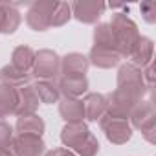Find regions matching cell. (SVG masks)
<instances>
[{
    "instance_id": "obj_17",
    "label": "cell",
    "mask_w": 156,
    "mask_h": 156,
    "mask_svg": "<svg viewBox=\"0 0 156 156\" xmlns=\"http://www.w3.org/2000/svg\"><path fill=\"white\" fill-rule=\"evenodd\" d=\"M59 114L66 123H75V121H85V107L83 99H68L62 98L59 101Z\"/></svg>"
},
{
    "instance_id": "obj_18",
    "label": "cell",
    "mask_w": 156,
    "mask_h": 156,
    "mask_svg": "<svg viewBox=\"0 0 156 156\" xmlns=\"http://www.w3.org/2000/svg\"><path fill=\"white\" fill-rule=\"evenodd\" d=\"M0 85H8L13 88L26 87V85H30V73L17 70L11 64H6L0 68Z\"/></svg>"
},
{
    "instance_id": "obj_25",
    "label": "cell",
    "mask_w": 156,
    "mask_h": 156,
    "mask_svg": "<svg viewBox=\"0 0 156 156\" xmlns=\"http://www.w3.org/2000/svg\"><path fill=\"white\" fill-rule=\"evenodd\" d=\"M72 151H73L75 156H98V152H99V141H98V138L90 132L79 145L73 147Z\"/></svg>"
},
{
    "instance_id": "obj_27",
    "label": "cell",
    "mask_w": 156,
    "mask_h": 156,
    "mask_svg": "<svg viewBox=\"0 0 156 156\" xmlns=\"http://www.w3.org/2000/svg\"><path fill=\"white\" fill-rule=\"evenodd\" d=\"M13 138H15L13 127L6 121H0V149H11Z\"/></svg>"
},
{
    "instance_id": "obj_13",
    "label": "cell",
    "mask_w": 156,
    "mask_h": 156,
    "mask_svg": "<svg viewBox=\"0 0 156 156\" xmlns=\"http://www.w3.org/2000/svg\"><path fill=\"white\" fill-rule=\"evenodd\" d=\"M90 134V129L85 121H75V123H64L61 130V141L64 147L73 149L77 147L87 136Z\"/></svg>"
},
{
    "instance_id": "obj_16",
    "label": "cell",
    "mask_w": 156,
    "mask_h": 156,
    "mask_svg": "<svg viewBox=\"0 0 156 156\" xmlns=\"http://www.w3.org/2000/svg\"><path fill=\"white\" fill-rule=\"evenodd\" d=\"M22 22V17L17 9L15 4L0 2V33L2 35H11L19 30Z\"/></svg>"
},
{
    "instance_id": "obj_19",
    "label": "cell",
    "mask_w": 156,
    "mask_h": 156,
    "mask_svg": "<svg viewBox=\"0 0 156 156\" xmlns=\"http://www.w3.org/2000/svg\"><path fill=\"white\" fill-rule=\"evenodd\" d=\"M44 119L37 114H30V116H20L17 118V125L15 130L17 134H35V136H42L44 134Z\"/></svg>"
},
{
    "instance_id": "obj_3",
    "label": "cell",
    "mask_w": 156,
    "mask_h": 156,
    "mask_svg": "<svg viewBox=\"0 0 156 156\" xmlns=\"http://www.w3.org/2000/svg\"><path fill=\"white\" fill-rule=\"evenodd\" d=\"M129 123H130V127L138 129L149 143L156 141V138H154V130H156V110H154L152 101H145V99L140 101L132 108V112L129 114Z\"/></svg>"
},
{
    "instance_id": "obj_6",
    "label": "cell",
    "mask_w": 156,
    "mask_h": 156,
    "mask_svg": "<svg viewBox=\"0 0 156 156\" xmlns=\"http://www.w3.org/2000/svg\"><path fill=\"white\" fill-rule=\"evenodd\" d=\"M57 2H33L26 13V22L33 31H46L51 28V13Z\"/></svg>"
},
{
    "instance_id": "obj_22",
    "label": "cell",
    "mask_w": 156,
    "mask_h": 156,
    "mask_svg": "<svg viewBox=\"0 0 156 156\" xmlns=\"http://www.w3.org/2000/svg\"><path fill=\"white\" fill-rule=\"evenodd\" d=\"M33 88L39 96V101L44 105H53V103H59V99H61L57 81H37L33 85Z\"/></svg>"
},
{
    "instance_id": "obj_23",
    "label": "cell",
    "mask_w": 156,
    "mask_h": 156,
    "mask_svg": "<svg viewBox=\"0 0 156 156\" xmlns=\"http://www.w3.org/2000/svg\"><path fill=\"white\" fill-rule=\"evenodd\" d=\"M121 85H145L141 70L136 68L130 62L129 64H121L119 70H118V87H121Z\"/></svg>"
},
{
    "instance_id": "obj_4",
    "label": "cell",
    "mask_w": 156,
    "mask_h": 156,
    "mask_svg": "<svg viewBox=\"0 0 156 156\" xmlns=\"http://www.w3.org/2000/svg\"><path fill=\"white\" fill-rule=\"evenodd\" d=\"M31 73L37 77V81H57L61 75V57L53 50L35 51Z\"/></svg>"
},
{
    "instance_id": "obj_2",
    "label": "cell",
    "mask_w": 156,
    "mask_h": 156,
    "mask_svg": "<svg viewBox=\"0 0 156 156\" xmlns=\"http://www.w3.org/2000/svg\"><path fill=\"white\" fill-rule=\"evenodd\" d=\"M108 26H110V31H112L116 51L121 55V59L129 57L132 48L136 46V42L141 37L140 31H138L136 22L130 17H127V13H114Z\"/></svg>"
},
{
    "instance_id": "obj_10",
    "label": "cell",
    "mask_w": 156,
    "mask_h": 156,
    "mask_svg": "<svg viewBox=\"0 0 156 156\" xmlns=\"http://www.w3.org/2000/svg\"><path fill=\"white\" fill-rule=\"evenodd\" d=\"M57 88H59V94L62 98L79 99V96H83L88 90V79H87V75L85 77H62V75H59Z\"/></svg>"
},
{
    "instance_id": "obj_11",
    "label": "cell",
    "mask_w": 156,
    "mask_h": 156,
    "mask_svg": "<svg viewBox=\"0 0 156 156\" xmlns=\"http://www.w3.org/2000/svg\"><path fill=\"white\" fill-rule=\"evenodd\" d=\"M17 94H19V101H17V108H15V116H30V114H35L41 101H39V96L33 88V85H26V87H20L17 88Z\"/></svg>"
},
{
    "instance_id": "obj_5",
    "label": "cell",
    "mask_w": 156,
    "mask_h": 156,
    "mask_svg": "<svg viewBox=\"0 0 156 156\" xmlns=\"http://www.w3.org/2000/svg\"><path fill=\"white\" fill-rule=\"evenodd\" d=\"M99 127L103 129L107 140L114 145H123L132 138V127L129 123V119L123 118H110V116H103L99 119Z\"/></svg>"
},
{
    "instance_id": "obj_15",
    "label": "cell",
    "mask_w": 156,
    "mask_h": 156,
    "mask_svg": "<svg viewBox=\"0 0 156 156\" xmlns=\"http://www.w3.org/2000/svg\"><path fill=\"white\" fill-rule=\"evenodd\" d=\"M85 107V119L87 121H99L107 112V96L99 92H90L83 99Z\"/></svg>"
},
{
    "instance_id": "obj_29",
    "label": "cell",
    "mask_w": 156,
    "mask_h": 156,
    "mask_svg": "<svg viewBox=\"0 0 156 156\" xmlns=\"http://www.w3.org/2000/svg\"><path fill=\"white\" fill-rule=\"evenodd\" d=\"M42 156H75L70 149H64V147H59V149H51L48 152H44Z\"/></svg>"
},
{
    "instance_id": "obj_12",
    "label": "cell",
    "mask_w": 156,
    "mask_h": 156,
    "mask_svg": "<svg viewBox=\"0 0 156 156\" xmlns=\"http://www.w3.org/2000/svg\"><path fill=\"white\" fill-rule=\"evenodd\" d=\"M88 62L94 64L96 68H103V70H108V68H114L119 64L121 61V55L114 50V48H101V46H92L90 53H88Z\"/></svg>"
},
{
    "instance_id": "obj_21",
    "label": "cell",
    "mask_w": 156,
    "mask_h": 156,
    "mask_svg": "<svg viewBox=\"0 0 156 156\" xmlns=\"http://www.w3.org/2000/svg\"><path fill=\"white\" fill-rule=\"evenodd\" d=\"M33 61H35V51L30 46H17L11 53V66H15L20 72L30 73L33 68Z\"/></svg>"
},
{
    "instance_id": "obj_26",
    "label": "cell",
    "mask_w": 156,
    "mask_h": 156,
    "mask_svg": "<svg viewBox=\"0 0 156 156\" xmlns=\"http://www.w3.org/2000/svg\"><path fill=\"white\" fill-rule=\"evenodd\" d=\"M72 19V8L68 2H57L53 13H51V28L64 26Z\"/></svg>"
},
{
    "instance_id": "obj_9",
    "label": "cell",
    "mask_w": 156,
    "mask_h": 156,
    "mask_svg": "<svg viewBox=\"0 0 156 156\" xmlns=\"http://www.w3.org/2000/svg\"><path fill=\"white\" fill-rule=\"evenodd\" d=\"M88 59L83 53H66L61 57V75L62 77H85L88 72Z\"/></svg>"
},
{
    "instance_id": "obj_20",
    "label": "cell",
    "mask_w": 156,
    "mask_h": 156,
    "mask_svg": "<svg viewBox=\"0 0 156 156\" xmlns=\"http://www.w3.org/2000/svg\"><path fill=\"white\" fill-rule=\"evenodd\" d=\"M19 94L17 88L8 87V85H0V121L8 116H15Z\"/></svg>"
},
{
    "instance_id": "obj_1",
    "label": "cell",
    "mask_w": 156,
    "mask_h": 156,
    "mask_svg": "<svg viewBox=\"0 0 156 156\" xmlns=\"http://www.w3.org/2000/svg\"><path fill=\"white\" fill-rule=\"evenodd\" d=\"M149 88L145 85H121L107 96V116L129 119L132 108L143 101Z\"/></svg>"
},
{
    "instance_id": "obj_14",
    "label": "cell",
    "mask_w": 156,
    "mask_h": 156,
    "mask_svg": "<svg viewBox=\"0 0 156 156\" xmlns=\"http://www.w3.org/2000/svg\"><path fill=\"white\" fill-rule=\"evenodd\" d=\"M152 53H154V42L152 39L149 37H140V41L136 42V46L132 48L129 59H130V64H134L136 68L143 70L147 64L152 62Z\"/></svg>"
},
{
    "instance_id": "obj_30",
    "label": "cell",
    "mask_w": 156,
    "mask_h": 156,
    "mask_svg": "<svg viewBox=\"0 0 156 156\" xmlns=\"http://www.w3.org/2000/svg\"><path fill=\"white\" fill-rule=\"evenodd\" d=\"M0 156H13L11 149H0Z\"/></svg>"
},
{
    "instance_id": "obj_28",
    "label": "cell",
    "mask_w": 156,
    "mask_h": 156,
    "mask_svg": "<svg viewBox=\"0 0 156 156\" xmlns=\"http://www.w3.org/2000/svg\"><path fill=\"white\" fill-rule=\"evenodd\" d=\"M140 11L143 15V20L149 22V24H154L156 22V4L147 0V2H141L140 4Z\"/></svg>"
},
{
    "instance_id": "obj_24",
    "label": "cell",
    "mask_w": 156,
    "mask_h": 156,
    "mask_svg": "<svg viewBox=\"0 0 156 156\" xmlns=\"http://www.w3.org/2000/svg\"><path fill=\"white\" fill-rule=\"evenodd\" d=\"M94 46H101V48H114V39H112V31L110 26L107 22H101L94 28Z\"/></svg>"
},
{
    "instance_id": "obj_8",
    "label": "cell",
    "mask_w": 156,
    "mask_h": 156,
    "mask_svg": "<svg viewBox=\"0 0 156 156\" xmlns=\"http://www.w3.org/2000/svg\"><path fill=\"white\" fill-rule=\"evenodd\" d=\"M72 17L83 24H98L101 15L107 9V4L103 2H73L70 4Z\"/></svg>"
},
{
    "instance_id": "obj_7",
    "label": "cell",
    "mask_w": 156,
    "mask_h": 156,
    "mask_svg": "<svg viewBox=\"0 0 156 156\" xmlns=\"http://www.w3.org/2000/svg\"><path fill=\"white\" fill-rule=\"evenodd\" d=\"M13 156H42L46 152V143L42 136L35 134H17L11 141Z\"/></svg>"
}]
</instances>
